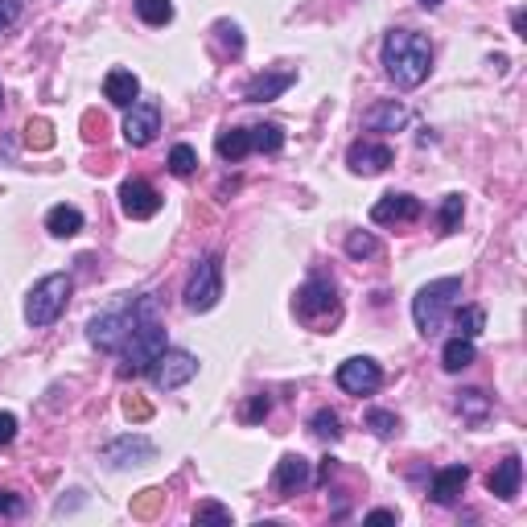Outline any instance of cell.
I'll return each instance as SVG.
<instances>
[{
  "label": "cell",
  "instance_id": "cell-39",
  "mask_svg": "<svg viewBox=\"0 0 527 527\" xmlns=\"http://www.w3.org/2000/svg\"><path fill=\"white\" fill-rule=\"evenodd\" d=\"M21 511H25V499H21L17 491H0V515H21Z\"/></svg>",
  "mask_w": 527,
  "mask_h": 527
},
{
  "label": "cell",
  "instance_id": "cell-11",
  "mask_svg": "<svg viewBox=\"0 0 527 527\" xmlns=\"http://www.w3.org/2000/svg\"><path fill=\"white\" fill-rule=\"evenodd\" d=\"M120 210H124L132 223H144V219H152L161 210V194H157L144 178H128L124 186H120Z\"/></svg>",
  "mask_w": 527,
  "mask_h": 527
},
{
  "label": "cell",
  "instance_id": "cell-14",
  "mask_svg": "<svg viewBox=\"0 0 527 527\" xmlns=\"http://www.w3.org/2000/svg\"><path fill=\"white\" fill-rule=\"evenodd\" d=\"M346 165L350 173H363V178H376L392 165V149L387 144H376V141H355L346 149Z\"/></svg>",
  "mask_w": 527,
  "mask_h": 527
},
{
  "label": "cell",
  "instance_id": "cell-40",
  "mask_svg": "<svg viewBox=\"0 0 527 527\" xmlns=\"http://www.w3.org/2000/svg\"><path fill=\"white\" fill-rule=\"evenodd\" d=\"M13 437H17V416L13 412H0V449L13 445Z\"/></svg>",
  "mask_w": 527,
  "mask_h": 527
},
{
  "label": "cell",
  "instance_id": "cell-38",
  "mask_svg": "<svg viewBox=\"0 0 527 527\" xmlns=\"http://www.w3.org/2000/svg\"><path fill=\"white\" fill-rule=\"evenodd\" d=\"M21 21V0H0V34Z\"/></svg>",
  "mask_w": 527,
  "mask_h": 527
},
{
  "label": "cell",
  "instance_id": "cell-42",
  "mask_svg": "<svg viewBox=\"0 0 527 527\" xmlns=\"http://www.w3.org/2000/svg\"><path fill=\"white\" fill-rule=\"evenodd\" d=\"M334 470H338V462H334V457H326V462H322V470H317V478H313V483H317V486H322V483H330V473Z\"/></svg>",
  "mask_w": 527,
  "mask_h": 527
},
{
  "label": "cell",
  "instance_id": "cell-6",
  "mask_svg": "<svg viewBox=\"0 0 527 527\" xmlns=\"http://www.w3.org/2000/svg\"><path fill=\"white\" fill-rule=\"evenodd\" d=\"M186 309L190 313H206L215 309L219 297H223V256H206L202 264H194V272H190L186 280Z\"/></svg>",
  "mask_w": 527,
  "mask_h": 527
},
{
  "label": "cell",
  "instance_id": "cell-44",
  "mask_svg": "<svg viewBox=\"0 0 527 527\" xmlns=\"http://www.w3.org/2000/svg\"><path fill=\"white\" fill-rule=\"evenodd\" d=\"M511 25H515V34H519V37H527V21H523V9H515V13H511Z\"/></svg>",
  "mask_w": 527,
  "mask_h": 527
},
{
  "label": "cell",
  "instance_id": "cell-33",
  "mask_svg": "<svg viewBox=\"0 0 527 527\" xmlns=\"http://www.w3.org/2000/svg\"><path fill=\"white\" fill-rule=\"evenodd\" d=\"M215 37L223 42V50H227L231 58L243 54V34H239V25H231V21H219V25H215Z\"/></svg>",
  "mask_w": 527,
  "mask_h": 527
},
{
  "label": "cell",
  "instance_id": "cell-29",
  "mask_svg": "<svg viewBox=\"0 0 527 527\" xmlns=\"http://www.w3.org/2000/svg\"><path fill=\"white\" fill-rule=\"evenodd\" d=\"M379 251V239L371 231H350L346 235V256L350 259H371Z\"/></svg>",
  "mask_w": 527,
  "mask_h": 527
},
{
  "label": "cell",
  "instance_id": "cell-26",
  "mask_svg": "<svg viewBox=\"0 0 527 527\" xmlns=\"http://www.w3.org/2000/svg\"><path fill=\"white\" fill-rule=\"evenodd\" d=\"M251 132V149L256 152H280L285 149V132H280V124H256V128H248Z\"/></svg>",
  "mask_w": 527,
  "mask_h": 527
},
{
  "label": "cell",
  "instance_id": "cell-23",
  "mask_svg": "<svg viewBox=\"0 0 527 527\" xmlns=\"http://www.w3.org/2000/svg\"><path fill=\"white\" fill-rule=\"evenodd\" d=\"M215 149H219L223 161H243V157L251 152V132L248 128H223L219 141H215Z\"/></svg>",
  "mask_w": 527,
  "mask_h": 527
},
{
  "label": "cell",
  "instance_id": "cell-18",
  "mask_svg": "<svg viewBox=\"0 0 527 527\" xmlns=\"http://www.w3.org/2000/svg\"><path fill=\"white\" fill-rule=\"evenodd\" d=\"M272 483H277L280 494H297V491H305V486L313 483V470H309V462H305L301 454H285V457L277 462V473H272Z\"/></svg>",
  "mask_w": 527,
  "mask_h": 527
},
{
  "label": "cell",
  "instance_id": "cell-27",
  "mask_svg": "<svg viewBox=\"0 0 527 527\" xmlns=\"http://www.w3.org/2000/svg\"><path fill=\"white\" fill-rule=\"evenodd\" d=\"M132 5H136V17H141L144 25H170L173 21L170 0H132Z\"/></svg>",
  "mask_w": 527,
  "mask_h": 527
},
{
  "label": "cell",
  "instance_id": "cell-41",
  "mask_svg": "<svg viewBox=\"0 0 527 527\" xmlns=\"http://www.w3.org/2000/svg\"><path fill=\"white\" fill-rule=\"evenodd\" d=\"M124 412L132 420H149L152 416V408H149V404H141V400H124Z\"/></svg>",
  "mask_w": 527,
  "mask_h": 527
},
{
  "label": "cell",
  "instance_id": "cell-31",
  "mask_svg": "<svg viewBox=\"0 0 527 527\" xmlns=\"http://www.w3.org/2000/svg\"><path fill=\"white\" fill-rule=\"evenodd\" d=\"M366 429L376 433V437H395V429H400V420H395V412L371 408V412H366Z\"/></svg>",
  "mask_w": 527,
  "mask_h": 527
},
{
  "label": "cell",
  "instance_id": "cell-9",
  "mask_svg": "<svg viewBox=\"0 0 527 527\" xmlns=\"http://www.w3.org/2000/svg\"><path fill=\"white\" fill-rule=\"evenodd\" d=\"M338 387L346 395H376L379 387H384V366L376 363V358H366V355H355L346 358V363L338 366Z\"/></svg>",
  "mask_w": 527,
  "mask_h": 527
},
{
  "label": "cell",
  "instance_id": "cell-10",
  "mask_svg": "<svg viewBox=\"0 0 527 527\" xmlns=\"http://www.w3.org/2000/svg\"><path fill=\"white\" fill-rule=\"evenodd\" d=\"M99 457L112 465V470H132V465H149L157 457V445L141 433H128V437H116L99 449Z\"/></svg>",
  "mask_w": 527,
  "mask_h": 527
},
{
  "label": "cell",
  "instance_id": "cell-5",
  "mask_svg": "<svg viewBox=\"0 0 527 527\" xmlns=\"http://www.w3.org/2000/svg\"><path fill=\"white\" fill-rule=\"evenodd\" d=\"M170 346L165 342V326L161 317H149V322H141L132 334L124 338V346H120V355H124V366H120V376H141V371H149L152 363H157V355Z\"/></svg>",
  "mask_w": 527,
  "mask_h": 527
},
{
  "label": "cell",
  "instance_id": "cell-28",
  "mask_svg": "<svg viewBox=\"0 0 527 527\" xmlns=\"http://www.w3.org/2000/svg\"><path fill=\"white\" fill-rule=\"evenodd\" d=\"M309 433H313V437H322V441H338L342 437L338 412H334V408H317V412H313V420H309Z\"/></svg>",
  "mask_w": 527,
  "mask_h": 527
},
{
  "label": "cell",
  "instance_id": "cell-4",
  "mask_svg": "<svg viewBox=\"0 0 527 527\" xmlns=\"http://www.w3.org/2000/svg\"><path fill=\"white\" fill-rule=\"evenodd\" d=\"M71 293H74V280L66 277V272H50V277H42L25 297V322L34 326V330L54 326L58 317H63Z\"/></svg>",
  "mask_w": 527,
  "mask_h": 527
},
{
  "label": "cell",
  "instance_id": "cell-35",
  "mask_svg": "<svg viewBox=\"0 0 527 527\" xmlns=\"http://www.w3.org/2000/svg\"><path fill=\"white\" fill-rule=\"evenodd\" d=\"M194 523H231V511L227 507H219V503H198V511H194Z\"/></svg>",
  "mask_w": 527,
  "mask_h": 527
},
{
  "label": "cell",
  "instance_id": "cell-36",
  "mask_svg": "<svg viewBox=\"0 0 527 527\" xmlns=\"http://www.w3.org/2000/svg\"><path fill=\"white\" fill-rule=\"evenodd\" d=\"M161 499H165L161 491H144L141 499L132 503V515L136 519H152V515H157V507H161Z\"/></svg>",
  "mask_w": 527,
  "mask_h": 527
},
{
  "label": "cell",
  "instance_id": "cell-8",
  "mask_svg": "<svg viewBox=\"0 0 527 527\" xmlns=\"http://www.w3.org/2000/svg\"><path fill=\"white\" fill-rule=\"evenodd\" d=\"M297 317H301L305 326H317V322H326V317H338V293H334L330 280L313 277L297 288Z\"/></svg>",
  "mask_w": 527,
  "mask_h": 527
},
{
  "label": "cell",
  "instance_id": "cell-13",
  "mask_svg": "<svg viewBox=\"0 0 527 527\" xmlns=\"http://www.w3.org/2000/svg\"><path fill=\"white\" fill-rule=\"evenodd\" d=\"M420 215H425V206H420V198H412V194H384L376 206H371V223H379V227L416 223Z\"/></svg>",
  "mask_w": 527,
  "mask_h": 527
},
{
  "label": "cell",
  "instance_id": "cell-1",
  "mask_svg": "<svg viewBox=\"0 0 527 527\" xmlns=\"http://www.w3.org/2000/svg\"><path fill=\"white\" fill-rule=\"evenodd\" d=\"M149 317H161V301H157V293L116 297L108 309H99L95 317L87 322V338H91V346H95V350L116 355V350L124 346L128 334H132L141 322H149Z\"/></svg>",
  "mask_w": 527,
  "mask_h": 527
},
{
  "label": "cell",
  "instance_id": "cell-21",
  "mask_svg": "<svg viewBox=\"0 0 527 527\" xmlns=\"http://www.w3.org/2000/svg\"><path fill=\"white\" fill-rule=\"evenodd\" d=\"M45 231L58 235V239H71V235L83 231V210L71 202H58L50 206V215H45Z\"/></svg>",
  "mask_w": 527,
  "mask_h": 527
},
{
  "label": "cell",
  "instance_id": "cell-16",
  "mask_svg": "<svg viewBox=\"0 0 527 527\" xmlns=\"http://www.w3.org/2000/svg\"><path fill=\"white\" fill-rule=\"evenodd\" d=\"M519 483H523V462L511 454V457H503V462L491 470V478H486V491H491L494 499L511 503V499H519Z\"/></svg>",
  "mask_w": 527,
  "mask_h": 527
},
{
  "label": "cell",
  "instance_id": "cell-19",
  "mask_svg": "<svg viewBox=\"0 0 527 527\" xmlns=\"http://www.w3.org/2000/svg\"><path fill=\"white\" fill-rule=\"evenodd\" d=\"M465 483H470V470H465V465H445V470H437V473H433V486H429L433 503L454 507V503L462 499Z\"/></svg>",
  "mask_w": 527,
  "mask_h": 527
},
{
  "label": "cell",
  "instance_id": "cell-46",
  "mask_svg": "<svg viewBox=\"0 0 527 527\" xmlns=\"http://www.w3.org/2000/svg\"><path fill=\"white\" fill-rule=\"evenodd\" d=\"M0 103H5V91H0Z\"/></svg>",
  "mask_w": 527,
  "mask_h": 527
},
{
  "label": "cell",
  "instance_id": "cell-24",
  "mask_svg": "<svg viewBox=\"0 0 527 527\" xmlns=\"http://www.w3.org/2000/svg\"><path fill=\"white\" fill-rule=\"evenodd\" d=\"M454 330H457V338H478V334L486 330V309L483 305H457Z\"/></svg>",
  "mask_w": 527,
  "mask_h": 527
},
{
  "label": "cell",
  "instance_id": "cell-25",
  "mask_svg": "<svg viewBox=\"0 0 527 527\" xmlns=\"http://www.w3.org/2000/svg\"><path fill=\"white\" fill-rule=\"evenodd\" d=\"M457 412H462L470 425H478V420H486V412H491V400H486V392H478V387H465V392L457 395Z\"/></svg>",
  "mask_w": 527,
  "mask_h": 527
},
{
  "label": "cell",
  "instance_id": "cell-3",
  "mask_svg": "<svg viewBox=\"0 0 527 527\" xmlns=\"http://www.w3.org/2000/svg\"><path fill=\"white\" fill-rule=\"evenodd\" d=\"M457 297H462V277L429 280V285L412 297V322H416V330L425 334V338H433V334L445 326V313Z\"/></svg>",
  "mask_w": 527,
  "mask_h": 527
},
{
  "label": "cell",
  "instance_id": "cell-12",
  "mask_svg": "<svg viewBox=\"0 0 527 527\" xmlns=\"http://www.w3.org/2000/svg\"><path fill=\"white\" fill-rule=\"evenodd\" d=\"M157 132H161V108L157 103H132L124 120V141L132 149H144V144L157 141Z\"/></svg>",
  "mask_w": 527,
  "mask_h": 527
},
{
  "label": "cell",
  "instance_id": "cell-37",
  "mask_svg": "<svg viewBox=\"0 0 527 527\" xmlns=\"http://www.w3.org/2000/svg\"><path fill=\"white\" fill-rule=\"evenodd\" d=\"M268 412H272L268 395H251V404H248V412H243V420H248V425H256V420H264Z\"/></svg>",
  "mask_w": 527,
  "mask_h": 527
},
{
  "label": "cell",
  "instance_id": "cell-15",
  "mask_svg": "<svg viewBox=\"0 0 527 527\" xmlns=\"http://www.w3.org/2000/svg\"><path fill=\"white\" fill-rule=\"evenodd\" d=\"M297 83V71H264L243 87V103H272Z\"/></svg>",
  "mask_w": 527,
  "mask_h": 527
},
{
  "label": "cell",
  "instance_id": "cell-30",
  "mask_svg": "<svg viewBox=\"0 0 527 527\" xmlns=\"http://www.w3.org/2000/svg\"><path fill=\"white\" fill-rule=\"evenodd\" d=\"M462 215H465V202L462 194H445V202H441V231H457L462 227Z\"/></svg>",
  "mask_w": 527,
  "mask_h": 527
},
{
  "label": "cell",
  "instance_id": "cell-20",
  "mask_svg": "<svg viewBox=\"0 0 527 527\" xmlns=\"http://www.w3.org/2000/svg\"><path fill=\"white\" fill-rule=\"evenodd\" d=\"M136 95H141V83H136L132 71H108V79H103V99H108V103L132 108Z\"/></svg>",
  "mask_w": 527,
  "mask_h": 527
},
{
  "label": "cell",
  "instance_id": "cell-22",
  "mask_svg": "<svg viewBox=\"0 0 527 527\" xmlns=\"http://www.w3.org/2000/svg\"><path fill=\"white\" fill-rule=\"evenodd\" d=\"M473 358H478V346H473V338H449L445 342V350H441V366H445V371H465V366H473Z\"/></svg>",
  "mask_w": 527,
  "mask_h": 527
},
{
  "label": "cell",
  "instance_id": "cell-2",
  "mask_svg": "<svg viewBox=\"0 0 527 527\" xmlns=\"http://www.w3.org/2000/svg\"><path fill=\"white\" fill-rule=\"evenodd\" d=\"M384 71L400 91H412L429 79L433 71V45L416 29H392L384 37Z\"/></svg>",
  "mask_w": 527,
  "mask_h": 527
},
{
  "label": "cell",
  "instance_id": "cell-17",
  "mask_svg": "<svg viewBox=\"0 0 527 527\" xmlns=\"http://www.w3.org/2000/svg\"><path fill=\"white\" fill-rule=\"evenodd\" d=\"M404 124H408V108L395 103V99H379V103H371V108L363 112L366 132H400Z\"/></svg>",
  "mask_w": 527,
  "mask_h": 527
},
{
  "label": "cell",
  "instance_id": "cell-32",
  "mask_svg": "<svg viewBox=\"0 0 527 527\" xmlns=\"http://www.w3.org/2000/svg\"><path fill=\"white\" fill-rule=\"evenodd\" d=\"M194 165H198L194 149H190V144H173V152H170V173H173V178H190Z\"/></svg>",
  "mask_w": 527,
  "mask_h": 527
},
{
  "label": "cell",
  "instance_id": "cell-7",
  "mask_svg": "<svg viewBox=\"0 0 527 527\" xmlns=\"http://www.w3.org/2000/svg\"><path fill=\"white\" fill-rule=\"evenodd\" d=\"M194 376H198V358L190 355V350H170V346H165L161 355H157V363L149 366V379H152L157 392H178V387H186Z\"/></svg>",
  "mask_w": 527,
  "mask_h": 527
},
{
  "label": "cell",
  "instance_id": "cell-45",
  "mask_svg": "<svg viewBox=\"0 0 527 527\" xmlns=\"http://www.w3.org/2000/svg\"><path fill=\"white\" fill-rule=\"evenodd\" d=\"M420 9H441V0H420Z\"/></svg>",
  "mask_w": 527,
  "mask_h": 527
},
{
  "label": "cell",
  "instance_id": "cell-43",
  "mask_svg": "<svg viewBox=\"0 0 527 527\" xmlns=\"http://www.w3.org/2000/svg\"><path fill=\"white\" fill-rule=\"evenodd\" d=\"M366 523H395V511L379 507V511H371V515H366Z\"/></svg>",
  "mask_w": 527,
  "mask_h": 527
},
{
  "label": "cell",
  "instance_id": "cell-34",
  "mask_svg": "<svg viewBox=\"0 0 527 527\" xmlns=\"http://www.w3.org/2000/svg\"><path fill=\"white\" fill-rule=\"evenodd\" d=\"M25 144H29V149H50V144H54L50 124H45V120H29V124H25Z\"/></svg>",
  "mask_w": 527,
  "mask_h": 527
}]
</instances>
